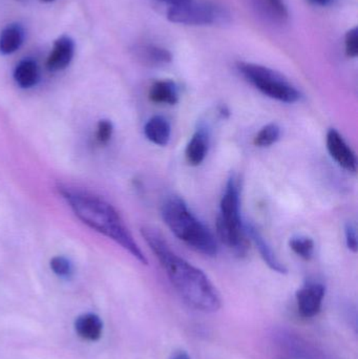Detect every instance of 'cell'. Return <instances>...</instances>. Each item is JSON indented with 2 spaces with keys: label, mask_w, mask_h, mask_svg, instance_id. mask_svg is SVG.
<instances>
[{
  "label": "cell",
  "mask_w": 358,
  "mask_h": 359,
  "mask_svg": "<svg viewBox=\"0 0 358 359\" xmlns=\"http://www.w3.org/2000/svg\"><path fill=\"white\" fill-rule=\"evenodd\" d=\"M141 234L185 303L206 313L220 309V294L202 270L174 253L161 232L156 228L143 226Z\"/></svg>",
  "instance_id": "obj_1"
},
{
  "label": "cell",
  "mask_w": 358,
  "mask_h": 359,
  "mask_svg": "<svg viewBox=\"0 0 358 359\" xmlns=\"http://www.w3.org/2000/svg\"><path fill=\"white\" fill-rule=\"evenodd\" d=\"M58 190L82 223L111 238L137 261L147 265L144 253L135 242L121 215L113 205L92 192L71 186L59 185Z\"/></svg>",
  "instance_id": "obj_2"
},
{
  "label": "cell",
  "mask_w": 358,
  "mask_h": 359,
  "mask_svg": "<svg viewBox=\"0 0 358 359\" xmlns=\"http://www.w3.org/2000/svg\"><path fill=\"white\" fill-rule=\"evenodd\" d=\"M162 219L170 231L189 248L206 257H216L218 245L210 230L189 210L180 196H168L161 208Z\"/></svg>",
  "instance_id": "obj_3"
},
{
  "label": "cell",
  "mask_w": 358,
  "mask_h": 359,
  "mask_svg": "<svg viewBox=\"0 0 358 359\" xmlns=\"http://www.w3.org/2000/svg\"><path fill=\"white\" fill-rule=\"evenodd\" d=\"M241 186L239 179L231 176L227 181L220 203V215L216 219V232L223 244L237 257L247 255L249 241L241 217Z\"/></svg>",
  "instance_id": "obj_4"
},
{
  "label": "cell",
  "mask_w": 358,
  "mask_h": 359,
  "mask_svg": "<svg viewBox=\"0 0 358 359\" xmlns=\"http://www.w3.org/2000/svg\"><path fill=\"white\" fill-rule=\"evenodd\" d=\"M237 67L246 81L273 100L291 104L302 97L300 90L275 69L250 62H239Z\"/></svg>",
  "instance_id": "obj_5"
},
{
  "label": "cell",
  "mask_w": 358,
  "mask_h": 359,
  "mask_svg": "<svg viewBox=\"0 0 358 359\" xmlns=\"http://www.w3.org/2000/svg\"><path fill=\"white\" fill-rule=\"evenodd\" d=\"M167 19L185 25H224L230 22V14L224 6L205 0H183L168 6Z\"/></svg>",
  "instance_id": "obj_6"
},
{
  "label": "cell",
  "mask_w": 358,
  "mask_h": 359,
  "mask_svg": "<svg viewBox=\"0 0 358 359\" xmlns=\"http://www.w3.org/2000/svg\"><path fill=\"white\" fill-rule=\"evenodd\" d=\"M326 144L332 159L348 172L355 174L357 170V158L354 151L347 144L345 139L338 130L331 128L327 133Z\"/></svg>",
  "instance_id": "obj_7"
},
{
  "label": "cell",
  "mask_w": 358,
  "mask_h": 359,
  "mask_svg": "<svg viewBox=\"0 0 358 359\" xmlns=\"http://www.w3.org/2000/svg\"><path fill=\"white\" fill-rule=\"evenodd\" d=\"M326 289L319 283H308L296 292L298 313L305 318L317 316L322 309Z\"/></svg>",
  "instance_id": "obj_8"
},
{
  "label": "cell",
  "mask_w": 358,
  "mask_h": 359,
  "mask_svg": "<svg viewBox=\"0 0 358 359\" xmlns=\"http://www.w3.org/2000/svg\"><path fill=\"white\" fill-rule=\"evenodd\" d=\"M75 55V42L69 36L62 35L55 40L52 50L46 59V67L50 72L63 71L71 65Z\"/></svg>",
  "instance_id": "obj_9"
},
{
  "label": "cell",
  "mask_w": 358,
  "mask_h": 359,
  "mask_svg": "<svg viewBox=\"0 0 358 359\" xmlns=\"http://www.w3.org/2000/svg\"><path fill=\"white\" fill-rule=\"evenodd\" d=\"M245 229L246 233H247L250 240L254 243V246L258 249L263 261L267 264V266H268L271 270H273V271L277 272V273H287V268L277 259V255L273 252V248H271L270 245L267 243V241L265 240L260 230H259L256 226L252 225V224L246 225Z\"/></svg>",
  "instance_id": "obj_10"
},
{
  "label": "cell",
  "mask_w": 358,
  "mask_h": 359,
  "mask_svg": "<svg viewBox=\"0 0 358 359\" xmlns=\"http://www.w3.org/2000/svg\"><path fill=\"white\" fill-rule=\"evenodd\" d=\"M132 54L141 65L149 67H163L172 60L170 50L155 44H138L132 48Z\"/></svg>",
  "instance_id": "obj_11"
},
{
  "label": "cell",
  "mask_w": 358,
  "mask_h": 359,
  "mask_svg": "<svg viewBox=\"0 0 358 359\" xmlns=\"http://www.w3.org/2000/svg\"><path fill=\"white\" fill-rule=\"evenodd\" d=\"M254 10L265 20L275 25H284L289 18L284 0H249Z\"/></svg>",
  "instance_id": "obj_12"
},
{
  "label": "cell",
  "mask_w": 358,
  "mask_h": 359,
  "mask_svg": "<svg viewBox=\"0 0 358 359\" xmlns=\"http://www.w3.org/2000/svg\"><path fill=\"white\" fill-rule=\"evenodd\" d=\"M209 147V133L205 126H200L185 149L187 163L191 166H199L203 163Z\"/></svg>",
  "instance_id": "obj_13"
},
{
  "label": "cell",
  "mask_w": 358,
  "mask_h": 359,
  "mask_svg": "<svg viewBox=\"0 0 358 359\" xmlns=\"http://www.w3.org/2000/svg\"><path fill=\"white\" fill-rule=\"evenodd\" d=\"M74 328L84 341H97L102 337L103 322L97 314L84 313L76 318Z\"/></svg>",
  "instance_id": "obj_14"
},
{
  "label": "cell",
  "mask_w": 358,
  "mask_h": 359,
  "mask_svg": "<svg viewBox=\"0 0 358 359\" xmlns=\"http://www.w3.org/2000/svg\"><path fill=\"white\" fill-rule=\"evenodd\" d=\"M144 135L147 140L158 147H166L172 136V128L168 120L163 116H155L146 122Z\"/></svg>",
  "instance_id": "obj_15"
},
{
  "label": "cell",
  "mask_w": 358,
  "mask_h": 359,
  "mask_svg": "<svg viewBox=\"0 0 358 359\" xmlns=\"http://www.w3.org/2000/svg\"><path fill=\"white\" fill-rule=\"evenodd\" d=\"M25 29L19 23L6 25L0 33V54L11 55L18 50L25 41Z\"/></svg>",
  "instance_id": "obj_16"
},
{
  "label": "cell",
  "mask_w": 358,
  "mask_h": 359,
  "mask_svg": "<svg viewBox=\"0 0 358 359\" xmlns=\"http://www.w3.org/2000/svg\"><path fill=\"white\" fill-rule=\"evenodd\" d=\"M149 99L157 104H177L179 102L178 88L172 80H159L151 86Z\"/></svg>",
  "instance_id": "obj_17"
},
{
  "label": "cell",
  "mask_w": 358,
  "mask_h": 359,
  "mask_svg": "<svg viewBox=\"0 0 358 359\" xmlns=\"http://www.w3.org/2000/svg\"><path fill=\"white\" fill-rule=\"evenodd\" d=\"M13 77L21 88H34L39 81V67L33 59H23L15 67Z\"/></svg>",
  "instance_id": "obj_18"
},
{
  "label": "cell",
  "mask_w": 358,
  "mask_h": 359,
  "mask_svg": "<svg viewBox=\"0 0 358 359\" xmlns=\"http://www.w3.org/2000/svg\"><path fill=\"white\" fill-rule=\"evenodd\" d=\"M291 250L305 261H310L315 255V241L308 236H296L289 241Z\"/></svg>",
  "instance_id": "obj_19"
},
{
  "label": "cell",
  "mask_w": 358,
  "mask_h": 359,
  "mask_svg": "<svg viewBox=\"0 0 358 359\" xmlns=\"http://www.w3.org/2000/svg\"><path fill=\"white\" fill-rule=\"evenodd\" d=\"M281 128L277 124L270 123L265 126L254 138V145L258 147H270L280 140Z\"/></svg>",
  "instance_id": "obj_20"
},
{
  "label": "cell",
  "mask_w": 358,
  "mask_h": 359,
  "mask_svg": "<svg viewBox=\"0 0 358 359\" xmlns=\"http://www.w3.org/2000/svg\"><path fill=\"white\" fill-rule=\"evenodd\" d=\"M50 267L59 278H67L73 273V266H71V262L67 257H61V255L50 259Z\"/></svg>",
  "instance_id": "obj_21"
},
{
  "label": "cell",
  "mask_w": 358,
  "mask_h": 359,
  "mask_svg": "<svg viewBox=\"0 0 358 359\" xmlns=\"http://www.w3.org/2000/svg\"><path fill=\"white\" fill-rule=\"evenodd\" d=\"M345 50L347 56L355 58L358 55V29L357 27L349 29L345 36Z\"/></svg>",
  "instance_id": "obj_22"
},
{
  "label": "cell",
  "mask_w": 358,
  "mask_h": 359,
  "mask_svg": "<svg viewBox=\"0 0 358 359\" xmlns=\"http://www.w3.org/2000/svg\"><path fill=\"white\" fill-rule=\"evenodd\" d=\"M113 126L109 120H100L97 128V140L101 145L107 144L113 137Z\"/></svg>",
  "instance_id": "obj_23"
},
{
  "label": "cell",
  "mask_w": 358,
  "mask_h": 359,
  "mask_svg": "<svg viewBox=\"0 0 358 359\" xmlns=\"http://www.w3.org/2000/svg\"><path fill=\"white\" fill-rule=\"evenodd\" d=\"M345 236H346V244L349 250L357 253L358 250L357 231L354 224L349 222L345 225Z\"/></svg>",
  "instance_id": "obj_24"
},
{
  "label": "cell",
  "mask_w": 358,
  "mask_h": 359,
  "mask_svg": "<svg viewBox=\"0 0 358 359\" xmlns=\"http://www.w3.org/2000/svg\"><path fill=\"white\" fill-rule=\"evenodd\" d=\"M307 1L310 4H313V6L325 8V6H332L336 2V0H307Z\"/></svg>",
  "instance_id": "obj_25"
},
{
  "label": "cell",
  "mask_w": 358,
  "mask_h": 359,
  "mask_svg": "<svg viewBox=\"0 0 358 359\" xmlns=\"http://www.w3.org/2000/svg\"><path fill=\"white\" fill-rule=\"evenodd\" d=\"M170 359H191L189 358L188 354L186 353V352H177L176 354H174L172 355V358Z\"/></svg>",
  "instance_id": "obj_26"
},
{
  "label": "cell",
  "mask_w": 358,
  "mask_h": 359,
  "mask_svg": "<svg viewBox=\"0 0 358 359\" xmlns=\"http://www.w3.org/2000/svg\"><path fill=\"white\" fill-rule=\"evenodd\" d=\"M41 2H44V4H50V2L55 1V0H40Z\"/></svg>",
  "instance_id": "obj_27"
}]
</instances>
